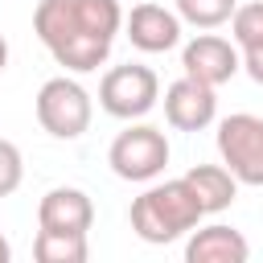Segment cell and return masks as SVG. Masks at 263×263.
Wrapping results in <instances>:
<instances>
[{
  "label": "cell",
  "mask_w": 263,
  "mask_h": 263,
  "mask_svg": "<svg viewBox=\"0 0 263 263\" xmlns=\"http://www.w3.org/2000/svg\"><path fill=\"white\" fill-rule=\"evenodd\" d=\"M185 181H189V189L197 193V201H201L205 214H222V210L238 197V181H234V173H230L226 164H193V168L185 173Z\"/></svg>",
  "instance_id": "7c38bea8"
},
{
  "label": "cell",
  "mask_w": 263,
  "mask_h": 263,
  "mask_svg": "<svg viewBox=\"0 0 263 263\" xmlns=\"http://www.w3.org/2000/svg\"><path fill=\"white\" fill-rule=\"evenodd\" d=\"M164 119L177 132H201V127H210L218 119V95H214V86H205V82H197L189 74L177 78V82H168V90H164Z\"/></svg>",
  "instance_id": "ba28073f"
},
{
  "label": "cell",
  "mask_w": 263,
  "mask_h": 263,
  "mask_svg": "<svg viewBox=\"0 0 263 263\" xmlns=\"http://www.w3.org/2000/svg\"><path fill=\"white\" fill-rule=\"evenodd\" d=\"M37 226L58 234H86L95 226V201L74 185H58L37 201Z\"/></svg>",
  "instance_id": "30bf717a"
},
{
  "label": "cell",
  "mask_w": 263,
  "mask_h": 263,
  "mask_svg": "<svg viewBox=\"0 0 263 263\" xmlns=\"http://www.w3.org/2000/svg\"><path fill=\"white\" fill-rule=\"evenodd\" d=\"M123 29L119 0H41L33 8V33L49 58L74 74H90L107 62Z\"/></svg>",
  "instance_id": "6da1fadb"
},
{
  "label": "cell",
  "mask_w": 263,
  "mask_h": 263,
  "mask_svg": "<svg viewBox=\"0 0 263 263\" xmlns=\"http://www.w3.org/2000/svg\"><path fill=\"white\" fill-rule=\"evenodd\" d=\"M242 70L251 74L255 86H263V45L259 49H242Z\"/></svg>",
  "instance_id": "e0dca14e"
},
{
  "label": "cell",
  "mask_w": 263,
  "mask_h": 263,
  "mask_svg": "<svg viewBox=\"0 0 263 263\" xmlns=\"http://www.w3.org/2000/svg\"><path fill=\"white\" fill-rule=\"evenodd\" d=\"M181 70L189 74V78H197V82H205V86H222V82H230L238 70H242V53H238V45L234 41H226V37H218V33H197L193 41H185V49H181Z\"/></svg>",
  "instance_id": "52a82bcc"
},
{
  "label": "cell",
  "mask_w": 263,
  "mask_h": 263,
  "mask_svg": "<svg viewBox=\"0 0 263 263\" xmlns=\"http://www.w3.org/2000/svg\"><path fill=\"white\" fill-rule=\"evenodd\" d=\"M4 66H8V41L0 37V74H4Z\"/></svg>",
  "instance_id": "d6986e66"
},
{
  "label": "cell",
  "mask_w": 263,
  "mask_h": 263,
  "mask_svg": "<svg viewBox=\"0 0 263 263\" xmlns=\"http://www.w3.org/2000/svg\"><path fill=\"white\" fill-rule=\"evenodd\" d=\"M173 4H177L181 25H193V29H218L238 8V0H173Z\"/></svg>",
  "instance_id": "5bb4252c"
},
{
  "label": "cell",
  "mask_w": 263,
  "mask_h": 263,
  "mask_svg": "<svg viewBox=\"0 0 263 263\" xmlns=\"http://www.w3.org/2000/svg\"><path fill=\"white\" fill-rule=\"evenodd\" d=\"M201 218H205V210H201V201H197V193L189 189L185 177L164 181V185H148V189L132 201V210H127L132 230H136L144 242H152V247L177 242V238L189 234Z\"/></svg>",
  "instance_id": "7a4b0ae2"
},
{
  "label": "cell",
  "mask_w": 263,
  "mask_h": 263,
  "mask_svg": "<svg viewBox=\"0 0 263 263\" xmlns=\"http://www.w3.org/2000/svg\"><path fill=\"white\" fill-rule=\"evenodd\" d=\"M160 103V78L152 66H140V62H123V66H111L99 82V107L115 119H144L152 107Z\"/></svg>",
  "instance_id": "277c9868"
},
{
  "label": "cell",
  "mask_w": 263,
  "mask_h": 263,
  "mask_svg": "<svg viewBox=\"0 0 263 263\" xmlns=\"http://www.w3.org/2000/svg\"><path fill=\"white\" fill-rule=\"evenodd\" d=\"M230 37L242 49H259L263 45V0H251V4H238L230 12Z\"/></svg>",
  "instance_id": "9a60e30c"
},
{
  "label": "cell",
  "mask_w": 263,
  "mask_h": 263,
  "mask_svg": "<svg viewBox=\"0 0 263 263\" xmlns=\"http://www.w3.org/2000/svg\"><path fill=\"white\" fill-rule=\"evenodd\" d=\"M107 164L119 181H152L168 164V140L152 123H132L107 148Z\"/></svg>",
  "instance_id": "5b68a950"
},
{
  "label": "cell",
  "mask_w": 263,
  "mask_h": 263,
  "mask_svg": "<svg viewBox=\"0 0 263 263\" xmlns=\"http://www.w3.org/2000/svg\"><path fill=\"white\" fill-rule=\"evenodd\" d=\"M33 255H37V263H86L90 247H86V234L37 230V238H33Z\"/></svg>",
  "instance_id": "4fadbf2b"
},
{
  "label": "cell",
  "mask_w": 263,
  "mask_h": 263,
  "mask_svg": "<svg viewBox=\"0 0 263 263\" xmlns=\"http://www.w3.org/2000/svg\"><path fill=\"white\" fill-rule=\"evenodd\" d=\"M8 259H12V247H8V238L0 234V263H8Z\"/></svg>",
  "instance_id": "ac0fdd59"
},
{
  "label": "cell",
  "mask_w": 263,
  "mask_h": 263,
  "mask_svg": "<svg viewBox=\"0 0 263 263\" xmlns=\"http://www.w3.org/2000/svg\"><path fill=\"white\" fill-rule=\"evenodd\" d=\"M123 29H127V41L140 49V53H164L181 41V16L177 8H164V4H136L127 16H123Z\"/></svg>",
  "instance_id": "9c48e42d"
},
{
  "label": "cell",
  "mask_w": 263,
  "mask_h": 263,
  "mask_svg": "<svg viewBox=\"0 0 263 263\" xmlns=\"http://www.w3.org/2000/svg\"><path fill=\"white\" fill-rule=\"evenodd\" d=\"M251 259V242L226 226V222H210V226H193L189 242H185V263H247Z\"/></svg>",
  "instance_id": "8fae6325"
},
{
  "label": "cell",
  "mask_w": 263,
  "mask_h": 263,
  "mask_svg": "<svg viewBox=\"0 0 263 263\" xmlns=\"http://www.w3.org/2000/svg\"><path fill=\"white\" fill-rule=\"evenodd\" d=\"M218 156L238 185H263V119L251 111L218 123Z\"/></svg>",
  "instance_id": "8992f818"
},
{
  "label": "cell",
  "mask_w": 263,
  "mask_h": 263,
  "mask_svg": "<svg viewBox=\"0 0 263 263\" xmlns=\"http://www.w3.org/2000/svg\"><path fill=\"white\" fill-rule=\"evenodd\" d=\"M21 177H25L21 148H16L12 140H0V197L16 193V189H21Z\"/></svg>",
  "instance_id": "2e32d148"
},
{
  "label": "cell",
  "mask_w": 263,
  "mask_h": 263,
  "mask_svg": "<svg viewBox=\"0 0 263 263\" xmlns=\"http://www.w3.org/2000/svg\"><path fill=\"white\" fill-rule=\"evenodd\" d=\"M33 111H37V123L53 136V140H78L86 127H90V95L82 82L58 74L49 82H41L37 99H33Z\"/></svg>",
  "instance_id": "3957f363"
}]
</instances>
